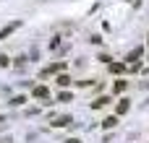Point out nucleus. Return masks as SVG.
Masks as SVG:
<instances>
[{"instance_id":"f257e3e1","label":"nucleus","mask_w":149,"mask_h":143,"mask_svg":"<svg viewBox=\"0 0 149 143\" xmlns=\"http://www.w3.org/2000/svg\"><path fill=\"white\" fill-rule=\"evenodd\" d=\"M13 29H18V23H8V26H5V29L0 31V39H5V36H8V34H10Z\"/></svg>"},{"instance_id":"f03ea898","label":"nucleus","mask_w":149,"mask_h":143,"mask_svg":"<svg viewBox=\"0 0 149 143\" xmlns=\"http://www.w3.org/2000/svg\"><path fill=\"white\" fill-rule=\"evenodd\" d=\"M47 94H50V91H47L45 86H37V89H34V96H39V99H45Z\"/></svg>"},{"instance_id":"7ed1b4c3","label":"nucleus","mask_w":149,"mask_h":143,"mask_svg":"<svg viewBox=\"0 0 149 143\" xmlns=\"http://www.w3.org/2000/svg\"><path fill=\"white\" fill-rule=\"evenodd\" d=\"M65 125H71V117H60V120L55 122V128H65Z\"/></svg>"},{"instance_id":"20e7f679","label":"nucleus","mask_w":149,"mask_h":143,"mask_svg":"<svg viewBox=\"0 0 149 143\" xmlns=\"http://www.w3.org/2000/svg\"><path fill=\"white\" fill-rule=\"evenodd\" d=\"M115 122H118V117H107V120H105V122H102V125H105V128H113V125H115Z\"/></svg>"},{"instance_id":"39448f33","label":"nucleus","mask_w":149,"mask_h":143,"mask_svg":"<svg viewBox=\"0 0 149 143\" xmlns=\"http://www.w3.org/2000/svg\"><path fill=\"white\" fill-rule=\"evenodd\" d=\"M139 57H141V50H134V52L128 55V60H139Z\"/></svg>"},{"instance_id":"423d86ee","label":"nucleus","mask_w":149,"mask_h":143,"mask_svg":"<svg viewBox=\"0 0 149 143\" xmlns=\"http://www.w3.org/2000/svg\"><path fill=\"white\" fill-rule=\"evenodd\" d=\"M58 83H60V86H68V83H71V78H68V76H60V78H58Z\"/></svg>"},{"instance_id":"0eeeda50","label":"nucleus","mask_w":149,"mask_h":143,"mask_svg":"<svg viewBox=\"0 0 149 143\" xmlns=\"http://www.w3.org/2000/svg\"><path fill=\"white\" fill-rule=\"evenodd\" d=\"M107 102H110V99H105V96H102V99H97V102H94V109H97V107H105Z\"/></svg>"},{"instance_id":"6e6552de","label":"nucleus","mask_w":149,"mask_h":143,"mask_svg":"<svg viewBox=\"0 0 149 143\" xmlns=\"http://www.w3.org/2000/svg\"><path fill=\"white\" fill-rule=\"evenodd\" d=\"M123 112H128V102H120V107H118V115H123Z\"/></svg>"},{"instance_id":"1a4fd4ad","label":"nucleus","mask_w":149,"mask_h":143,"mask_svg":"<svg viewBox=\"0 0 149 143\" xmlns=\"http://www.w3.org/2000/svg\"><path fill=\"white\" fill-rule=\"evenodd\" d=\"M65 143H79V141H76V138H68V141H65Z\"/></svg>"}]
</instances>
